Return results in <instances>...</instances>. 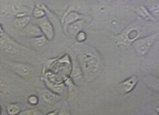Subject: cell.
<instances>
[{"mask_svg":"<svg viewBox=\"0 0 159 115\" xmlns=\"http://www.w3.org/2000/svg\"><path fill=\"white\" fill-rule=\"evenodd\" d=\"M159 33L152 34L151 35L139 39L133 43L134 49L139 55L143 56L148 52L151 47L154 44L155 40L157 39Z\"/></svg>","mask_w":159,"mask_h":115,"instance_id":"6da1fadb","label":"cell"},{"mask_svg":"<svg viewBox=\"0 0 159 115\" xmlns=\"http://www.w3.org/2000/svg\"><path fill=\"white\" fill-rule=\"evenodd\" d=\"M0 46L7 53L15 54L19 52V48L18 44L8 37L4 36L0 39Z\"/></svg>","mask_w":159,"mask_h":115,"instance_id":"7a4b0ae2","label":"cell"},{"mask_svg":"<svg viewBox=\"0 0 159 115\" xmlns=\"http://www.w3.org/2000/svg\"><path fill=\"white\" fill-rule=\"evenodd\" d=\"M138 82V78L136 75H133L130 78H127L125 81L122 82L120 85L119 88L123 93L127 94L130 93L133 89L135 88Z\"/></svg>","mask_w":159,"mask_h":115,"instance_id":"3957f363","label":"cell"},{"mask_svg":"<svg viewBox=\"0 0 159 115\" xmlns=\"http://www.w3.org/2000/svg\"><path fill=\"white\" fill-rule=\"evenodd\" d=\"M39 28L45 37L48 39L51 40L54 36V31L51 24L46 19H42L39 21Z\"/></svg>","mask_w":159,"mask_h":115,"instance_id":"277c9868","label":"cell"},{"mask_svg":"<svg viewBox=\"0 0 159 115\" xmlns=\"http://www.w3.org/2000/svg\"><path fill=\"white\" fill-rule=\"evenodd\" d=\"M11 68L16 74L22 77H26L29 75L31 72V68L27 64L20 63H14L11 65Z\"/></svg>","mask_w":159,"mask_h":115,"instance_id":"5b68a950","label":"cell"},{"mask_svg":"<svg viewBox=\"0 0 159 115\" xmlns=\"http://www.w3.org/2000/svg\"><path fill=\"white\" fill-rule=\"evenodd\" d=\"M93 55L91 54H86L84 58V69L86 70H91L94 71L96 69L97 67V62Z\"/></svg>","mask_w":159,"mask_h":115,"instance_id":"8992f818","label":"cell"},{"mask_svg":"<svg viewBox=\"0 0 159 115\" xmlns=\"http://www.w3.org/2000/svg\"><path fill=\"white\" fill-rule=\"evenodd\" d=\"M143 81L152 90L159 91V78L153 76H146L143 78Z\"/></svg>","mask_w":159,"mask_h":115,"instance_id":"52a82bcc","label":"cell"},{"mask_svg":"<svg viewBox=\"0 0 159 115\" xmlns=\"http://www.w3.org/2000/svg\"><path fill=\"white\" fill-rule=\"evenodd\" d=\"M24 33L26 34V35L30 36V37L31 38L38 37V36L42 35L43 33L40 28L34 25H31L30 26H26L24 29Z\"/></svg>","mask_w":159,"mask_h":115,"instance_id":"ba28073f","label":"cell"},{"mask_svg":"<svg viewBox=\"0 0 159 115\" xmlns=\"http://www.w3.org/2000/svg\"><path fill=\"white\" fill-rule=\"evenodd\" d=\"M40 94L42 99L47 104H52L56 101V95L47 90H41Z\"/></svg>","mask_w":159,"mask_h":115,"instance_id":"9c48e42d","label":"cell"},{"mask_svg":"<svg viewBox=\"0 0 159 115\" xmlns=\"http://www.w3.org/2000/svg\"><path fill=\"white\" fill-rule=\"evenodd\" d=\"M137 14L141 16L142 19L146 20H152V16L149 13V11L147 9L143 6H140L136 9Z\"/></svg>","mask_w":159,"mask_h":115,"instance_id":"30bf717a","label":"cell"},{"mask_svg":"<svg viewBox=\"0 0 159 115\" xmlns=\"http://www.w3.org/2000/svg\"><path fill=\"white\" fill-rule=\"evenodd\" d=\"M30 20V17L19 18V19H18L15 20V22H14L15 26L16 29H19V30L24 29L28 25V24L29 23Z\"/></svg>","mask_w":159,"mask_h":115,"instance_id":"8fae6325","label":"cell"},{"mask_svg":"<svg viewBox=\"0 0 159 115\" xmlns=\"http://www.w3.org/2000/svg\"><path fill=\"white\" fill-rule=\"evenodd\" d=\"M32 43L35 46L42 47L46 43V38L43 35L35 37L32 39Z\"/></svg>","mask_w":159,"mask_h":115,"instance_id":"7c38bea8","label":"cell"},{"mask_svg":"<svg viewBox=\"0 0 159 115\" xmlns=\"http://www.w3.org/2000/svg\"><path fill=\"white\" fill-rule=\"evenodd\" d=\"M83 23L81 21H77L72 24L70 27V32L73 35H76L80 32L82 28Z\"/></svg>","mask_w":159,"mask_h":115,"instance_id":"4fadbf2b","label":"cell"},{"mask_svg":"<svg viewBox=\"0 0 159 115\" xmlns=\"http://www.w3.org/2000/svg\"><path fill=\"white\" fill-rule=\"evenodd\" d=\"M20 111V108L16 104H9L7 106V112L8 114H11V115H14L18 113Z\"/></svg>","mask_w":159,"mask_h":115,"instance_id":"5bb4252c","label":"cell"},{"mask_svg":"<svg viewBox=\"0 0 159 115\" xmlns=\"http://www.w3.org/2000/svg\"><path fill=\"white\" fill-rule=\"evenodd\" d=\"M79 15H77V13H72L67 16L66 19V25H68L69 24L75 22L77 19H79Z\"/></svg>","mask_w":159,"mask_h":115,"instance_id":"9a60e30c","label":"cell"},{"mask_svg":"<svg viewBox=\"0 0 159 115\" xmlns=\"http://www.w3.org/2000/svg\"><path fill=\"white\" fill-rule=\"evenodd\" d=\"M151 14L154 16H159V5H155L150 9Z\"/></svg>","mask_w":159,"mask_h":115,"instance_id":"2e32d148","label":"cell"},{"mask_svg":"<svg viewBox=\"0 0 159 115\" xmlns=\"http://www.w3.org/2000/svg\"><path fill=\"white\" fill-rule=\"evenodd\" d=\"M77 39L79 41H83L86 39V35L83 32H79L77 34Z\"/></svg>","mask_w":159,"mask_h":115,"instance_id":"e0dca14e","label":"cell"},{"mask_svg":"<svg viewBox=\"0 0 159 115\" xmlns=\"http://www.w3.org/2000/svg\"><path fill=\"white\" fill-rule=\"evenodd\" d=\"M34 15L35 17L39 18V17H41L45 15V13L43 11L40 10V9H35L34 12Z\"/></svg>","mask_w":159,"mask_h":115,"instance_id":"ac0fdd59","label":"cell"},{"mask_svg":"<svg viewBox=\"0 0 159 115\" xmlns=\"http://www.w3.org/2000/svg\"><path fill=\"white\" fill-rule=\"evenodd\" d=\"M28 101H29L30 104L35 105V104H37V103H38V98H37L35 96L33 95V96L30 97L29 99H28Z\"/></svg>","mask_w":159,"mask_h":115,"instance_id":"d6986e66","label":"cell"},{"mask_svg":"<svg viewBox=\"0 0 159 115\" xmlns=\"http://www.w3.org/2000/svg\"><path fill=\"white\" fill-rule=\"evenodd\" d=\"M30 113H22V114H40L41 113H38L37 111H35V110L34 109H30L28 110Z\"/></svg>","mask_w":159,"mask_h":115,"instance_id":"ffe728a7","label":"cell"},{"mask_svg":"<svg viewBox=\"0 0 159 115\" xmlns=\"http://www.w3.org/2000/svg\"><path fill=\"white\" fill-rule=\"evenodd\" d=\"M157 112L158 113H159V107L157 108Z\"/></svg>","mask_w":159,"mask_h":115,"instance_id":"44dd1931","label":"cell"},{"mask_svg":"<svg viewBox=\"0 0 159 115\" xmlns=\"http://www.w3.org/2000/svg\"><path fill=\"white\" fill-rule=\"evenodd\" d=\"M0 111H1V108H0Z\"/></svg>","mask_w":159,"mask_h":115,"instance_id":"7402d4cb","label":"cell"}]
</instances>
